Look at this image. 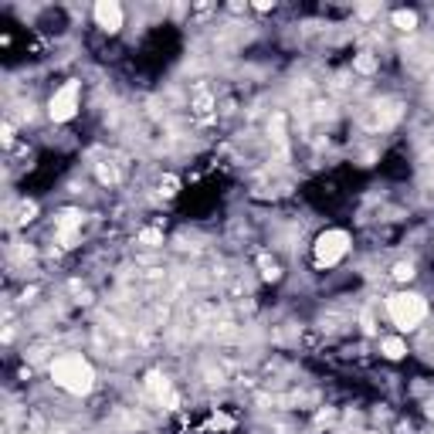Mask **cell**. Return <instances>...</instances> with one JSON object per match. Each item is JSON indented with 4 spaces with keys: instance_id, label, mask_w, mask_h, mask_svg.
<instances>
[{
    "instance_id": "cell-1",
    "label": "cell",
    "mask_w": 434,
    "mask_h": 434,
    "mask_svg": "<svg viewBox=\"0 0 434 434\" xmlns=\"http://www.w3.org/2000/svg\"><path fill=\"white\" fill-rule=\"evenodd\" d=\"M48 377L58 390H65L71 397H89L95 390V367L82 353H58L48 363Z\"/></svg>"
},
{
    "instance_id": "cell-2",
    "label": "cell",
    "mask_w": 434,
    "mask_h": 434,
    "mask_svg": "<svg viewBox=\"0 0 434 434\" xmlns=\"http://www.w3.org/2000/svg\"><path fill=\"white\" fill-rule=\"evenodd\" d=\"M383 309H387V319L397 326V332H414L428 319V299L421 292H411V288H400V292L387 295Z\"/></svg>"
},
{
    "instance_id": "cell-3",
    "label": "cell",
    "mask_w": 434,
    "mask_h": 434,
    "mask_svg": "<svg viewBox=\"0 0 434 434\" xmlns=\"http://www.w3.org/2000/svg\"><path fill=\"white\" fill-rule=\"evenodd\" d=\"M350 244H353L350 231H343V227H326L323 234L316 238V244H312V262H316V269H336V265L350 255Z\"/></svg>"
},
{
    "instance_id": "cell-4",
    "label": "cell",
    "mask_w": 434,
    "mask_h": 434,
    "mask_svg": "<svg viewBox=\"0 0 434 434\" xmlns=\"http://www.w3.org/2000/svg\"><path fill=\"white\" fill-rule=\"evenodd\" d=\"M78 108H82V82L68 78V82H61L54 89L52 99H48V119L52 122H71L78 115Z\"/></svg>"
},
{
    "instance_id": "cell-5",
    "label": "cell",
    "mask_w": 434,
    "mask_h": 434,
    "mask_svg": "<svg viewBox=\"0 0 434 434\" xmlns=\"http://www.w3.org/2000/svg\"><path fill=\"white\" fill-rule=\"evenodd\" d=\"M82 224H85V211H82V207H61V211L54 214V241H58L65 251L78 248V241H82Z\"/></svg>"
},
{
    "instance_id": "cell-6",
    "label": "cell",
    "mask_w": 434,
    "mask_h": 434,
    "mask_svg": "<svg viewBox=\"0 0 434 434\" xmlns=\"http://www.w3.org/2000/svg\"><path fill=\"white\" fill-rule=\"evenodd\" d=\"M92 21H95V27H99V31H106V34H119V31L126 27V7H122V3H115V0H99V3L92 7Z\"/></svg>"
},
{
    "instance_id": "cell-7",
    "label": "cell",
    "mask_w": 434,
    "mask_h": 434,
    "mask_svg": "<svg viewBox=\"0 0 434 434\" xmlns=\"http://www.w3.org/2000/svg\"><path fill=\"white\" fill-rule=\"evenodd\" d=\"M380 356L390 360V363L404 360V356H407V339H404V336H383V339H380Z\"/></svg>"
},
{
    "instance_id": "cell-8",
    "label": "cell",
    "mask_w": 434,
    "mask_h": 434,
    "mask_svg": "<svg viewBox=\"0 0 434 434\" xmlns=\"http://www.w3.org/2000/svg\"><path fill=\"white\" fill-rule=\"evenodd\" d=\"M390 24L397 27V31H418V24H421V17H418V10H407V7H400V10H393L390 14Z\"/></svg>"
},
{
    "instance_id": "cell-9",
    "label": "cell",
    "mask_w": 434,
    "mask_h": 434,
    "mask_svg": "<svg viewBox=\"0 0 434 434\" xmlns=\"http://www.w3.org/2000/svg\"><path fill=\"white\" fill-rule=\"evenodd\" d=\"M390 275H393V282H397V285H411V282L418 278V269H414V262H397Z\"/></svg>"
},
{
    "instance_id": "cell-10",
    "label": "cell",
    "mask_w": 434,
    "mask_h": 434,
    "mask_svg": "<svg viewBox=\"0 0 434 434\" xmlns=\"http://www.w3.org/2000/svg\"><path fill=\"white\" fill-rule=\"evenodd\" d=\"M136 241H139L143 248H160V244H163V231H160V227H143V231L136 234Z\"/></svg>"
},
{
    "instance_id": "cell-11",
    "label": "cell",
    "mask_w": 434,
    "mask_h": 434,
    "mask_svg": "<svg viewBox=\"0 0 434 434\" xmlns=\"http://www.w3.org/2000/svg\"><path fill=\"white\" fill-rule=\"evenodd\" d=\"M353 71H363V75H370V71H377V58L370 52H363V54H356L353 58Z\"/></svg>"
},
{
    "instance_id": "cell-12",
    "label": "cell",
    "mask_w": 434,
    "mask_h": 434,
    "mask_svg": "<svg viewBox=\"0 0 434 434\" xmlns=\"http://www.w3.org/2000/svg\"><path fill=\"white\" fill-rule=\"evenodd\" d=\"M262 278H265V282H278V278H282V269H278L275 262H269V258H262Z\"/></svg>"
},
{
    "instance_id": "cell-13",
    "label": "cell",
    "mask_w": 434,
    "mask_h": 434,
    "mask_svg": "<svg viewBox=\"0 0 434 434\" xmlns=\"http://www.w3.org/2000/svg\"><path fill=\"white\" fill-rule=\"evenodd\" d=\"M356 14H360V17H377V14H380V3H370V7H356Z\"/></svg>"
},
{
    "instance_id": "cell-14",
    "label": "cell",
    "mask_w": 434,
    "mask_h": 434,
    "mask_svg": "<svg viewBox=\"0 0 434 434\" xmlns=\"http://www.w3.org/2000/svg\"><path fill=\"white\" fill-rule=\"evenodd\" d=\"M255 10H262V14H269V10H275V3H269V0H262V3H255Z\"/></svg>"
}]
</instances>
